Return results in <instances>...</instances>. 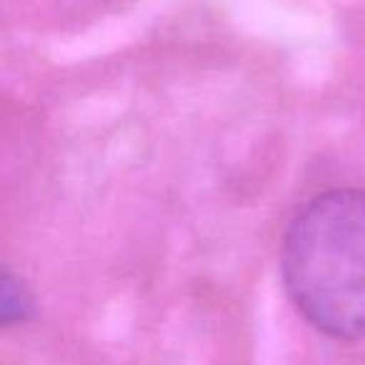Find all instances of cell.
I'll return each instance as SVG.
<instances>
[{
  "label": "cell",
  "instance_id": "1",
  "mask_svg": "<svg viewBox=\"0 0 365 365\" xmlns=\"http://www.w3.org/2000/svg\"><path fill=\"white\" fill-rule=\"evenodd\" d=\"M280 273L313 328L335 340L365 338V190L310 198L285 228Z\"/></svg>",
  "mask_w": 365,
  "mask_h": 365
},
{
  "label": "cell",
  "instance_id": "2",
  "mask_svg": "<svg viewBox=\"0 0 365 365\" xmlns=\"http://www.w3.org/2000/svg\"><path fill=\"white\" fill-rule=\"evenodd\" d=\"M31 310L33 298L28 295L26 285L18 283L11 270H6V278H3V320L6 325L23 323L31 315Z\"/></svg>",
  "mask_w": 365,
  "mask_h": 365
}]
</instances>
